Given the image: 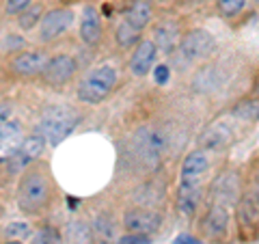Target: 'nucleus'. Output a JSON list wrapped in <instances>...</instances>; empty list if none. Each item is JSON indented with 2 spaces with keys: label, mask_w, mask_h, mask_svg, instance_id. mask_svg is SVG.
Masks as SVG:
<instances>
[{
  "label": "nucleus",
  "mask_w": 259,
  "mask_h": 244,
  "mask_svg": "<svg viewBox=\"0 0 259 244\" xmlns=\"http://www.w3.org/2000/svg\"><path fill=\"white\" fill-rule=\"evenodd\" d=\"M76 69H78V65H76L74 56H69V54H59V56H52V59L48 61L41 78H44V83H46L48 87L61 89V87L67 85L71 78H74Z\"/></svg>",
  "instance_id": "obj_6"
},
{
  "label": "nucleus",
  "mask_w": 259,
  "mask_h": 244,
  "mask_svg": "<svg viewBox=\"0 0 259 244\" xmlns=\"http://www.w3.org/2000/svg\"><path fill=\"white\" fill-rule=\"evenodd\" d=\"M44 15H46V13H44V7H41V5H32V7H28L26 11L20 13L18 24H20L22 30H30V28H35L37 24H41Z\"/></svg>",
  "instance_id": "obj_22"
},
{
  "label": "nucleus",
  "mask_w": 259,
  "mask_h": 244,
  "mask_svg": "<svg viewBox=\"0 0 259 244\" xmlns=\"http://www.w3.org/2000/svg\"><path fill=\"white\" fill-rule=\"evenodd\" d=\"M209 160L203 151H192L186 156L182 165V180H199L201 175L207 171Z\"/></svg>",
  "instance_id": "obj_18"
},
{
  "label": "nucleus",
  "mask_w": 259,
  "mask_h": 244,
  "mask_svg": "<svg viewBox=\"0 0 259 244\" xmlns=\"http://www.w3.org/2000/svg\"><path fill=\"white\" fill-rule=\"evenodd\" d=\"M246 0H218V9L225 18H236V15L244 9Z\"/></svg>",
  "instance_id": "obj_25"
},
{
  "label": "nucleus",
  "mask_w": 259,
  "mask_h": 244,
  "mask_svg": "<svg viewBox=\"0 0 259 244\" xmlns=\"http://www.w3.org/2000/svg\"><path fill=\"white\" fill-rule=\"evenodd\" d=\"M74 24V11L71 9H52L44 15L41 24H39V39L41 42H54L63 32H67L69 26Z\"/></svg>",
  "instance_id": "obj_7"
},
{
  "label": "nucleus",
  "mask_w": 259,
  "mask_h": 244,
  "mask_svg": "<svg viewBox=\"0 0 259 244\" xmlns=\"http://www.w3.org/2000/svg\"><path fill=\"white\" fill-rule=\"evenodd\" d=\"M117 244H151V240L147 233H130L127 231L123 238H119Z\"/></svg>",
  "instance_id": "obj_28"
},
{
  "label": "nucleus",
  "mask_w": 259,
  "mask_h": 244,
  "mask_svg": "<svg viewBox=\"0 0 259 244\" xmlns=\"http://www.w3.org/2000/svg\"><path fill=\"white\" fill-rule=\"evenodd\" d=\"M180 30L173 22H162L160 26H156V39H153V44H156L158 50H162L164 54H173L175 48H180Z\"/></svg>",
  "instance_id": "obj_16"
},
{
  "label": "nucleus",
  "mask_w": 259,
  "mask_h": 244,
  "mask_svg": "<svg viewBox=\"0 0 259 244\" xmlns=\"http://www.w3.org/2000/svg\"><path fill=\"white\" fill-rule=\"evenodd\" d=\"M162 225V216L153 210H143V208H136V210H127L123 214V227L130 233H156Z\"/></svg>",
  "instance_id": "obj_9"
},
{
  "label": "nucleus",
  "mask_w": 259,
  "mask_h": 244,
  "mask_svg": "<svg viewBox=\"0 0 259 244\" xmlns=\"http://www.w3.org/2000/svg\"><path fill=\"white\" fill-rule=\"evenodd\" d=\"M238 218H240V227H255L259 225V206L255 203L253 197H244L238 206Z\"/></svg>",
  "instance_id": "obj_20"
},
{
  "label": "nucleus",
  "mask_w": 259,
  "mask_h": 244,
  "mask_svg": "<svg viewBox=\"0 0 259 244\" xmlns=\"http://www.w3.org/2000/svg\"><path fill=\"white\" fill-rule=\"evenodd\" d=\"M48 54L44 50H24L20 54L13 56L11 61V71L22 78H32V76H41L46 65H48Z\"/></svg>",
  "instance_id": "obj_8"
},
{
  "label": "nucleus",
  "mask_w": 259,
  "mask_h": 244,
  "mask_svg": "<svg viewBox=\"0 0 259 244\" xmlns=\"http://www.w3.org/2000/svg\"><path fill=\"white\" fill-rule=\"evenodd\" d=\"M30 244H61V231L56 227H41L32 233Z\"/></svg>",
  "instance_id": "obj_23"
},
{
  "label": "nucleus",
  "mask_w": 259,
  "mask_h": 244,
  "mask_svg": "<svg viewBox=\"0 0 259 244\" xmlns=\"http://www.w3.org/2000/svg\"><path fill=\"white\" fill-rule=\"evenodd\" d=\"M257 3H259V0H257Z\"/></svg>",
  "instance_id": "obj_35"
},
{
  "label": "nucleus",
  "mask_w": 259,
  "mask_h": 244,
  "mask_svg": "<svg viewBox=\"0 0 259 244\" xmlns=\"http://www.w3.org/2000/svg\"><path fill=\"white\" fill-rule=\"evenodd\" d=\"M151 18H153V7H151L149 0H134L125 13V22L132 24V26L139 28V30H143L151 22Z\"/></svg>",
  "instance_id": "obj_17"
},
{
  "label": "nucleus",
  "mask_w": 259,
  "mask_h": 244,
  "mask_svg": "<svg viewBox=\"0 0 259 244\" xmlns=\"http://www.w3.org/2000/svg\"><path fill=\"white\" fill-rule=\"evenodd\" d=\"M229 229V214L223 206H214L209 208V212L203 218V231L209 238H223Z\"/></svg>",
  "instance_id": "obj_15"
},
{
  "label": "nucleus",
  "mask_w": 259,
  "mask_h": 244,
  "mask_svg": "<svg viewBox=\"0 0 259 244\" xmlns=\"http://www.w3.org/2000/svg\"><path fill=\"white\" fill-rule=\"evenodd\" d=\"M3 244H22L20 240H7V242H3Z\"/></svg>",
  "instance_id": "obj_33"
},
{
  "label": "nucleus",
  "mask_w": 259,
  "mask_h": 244,
  "mask_svg": "<svg viewBox=\"0 0 259 244\" xmlns=\"http://www.w3.org/2000/svg\"><path fill=\"white\" fill-rule=\"evenodd\" d=\"M216 50V39L203 28H194L182 37L180 54L186 61H203Z\"/></svg>",
  "instance_id": "obj_5"
},
{
  "label": "nucleus",
  "mask_w": 259,
  "mask_h": 244,
  "mask_svg": "<svg viewBox=\"0 0 259 244\" xmlns=\"http://www.w3.org/2000/svg\"><path fill=\"white\" fill-rule=\"evenodd\" d=\"M5 233L9 235V240H15L18 235H20V238H26V235L30 233V227H28V223H11L5 229Z\"/></svg>",
  "instance_id": "obj_26"
},
{
  "label": "nucleus",
  "mask_w": 259,
  "mask_h": 244,
  "mask_svg": "<svg viewBox=\"0 0 259 244\" xmlns=\"http://www.w3.org/2000/svg\"><path fill=\"white\" fill-rule=\"evenodd\" d=\"M117 69L112 65H100L89 74L78 87V100L82 104H95L104 102L112 93V89L117 85Z\"/></svg>",
  "instance_id": "obj_3"
},
{
  "label": "nucleus",
  "mask_w": 259,
  "mask_h": 244,
  "mask_svg": "<svg viewBox=\"0 0 259 244\" xmlns=\"http://www.w3.org/2000/svg\"><path fill=\"white\" fill-rule=\"evenodd\" d=\"M257 201H259V175H257Z\"/></svg>",
  "instance_id": "obj_34"
},
{
  "label": "nucleus",
  "mask_w": 259,
  "mask_h": 244,
  "mask_svg": "<svg viewBox=\"0 0 259 244\" xmlns=\"http://www.w3.org/2000/svg\"><path fill=\"white\" fill-rule=\"evenodd\" d=\"M231 138H233V132L225 124H214L205 130L203 136H201V143H203V147H207V149H221L231 141Z\"/></svg>",
  "instance_id": "obj_19"
},
{
  "label": "nucleus",
  "mask_w": 259,
  "mask_h": 244,
  "mask_svg": "<svg viewBox=\"0 0 259 244\" xmlns=\"http://www.w3.org/2000/svg\"><path fill=\"white\" fill-rule=\"evenodd\" d=\"M201 201V186L199 180H182L177 188V208L186 216H194Z\"/></svg>",
  "instance_id": "obj_14"
},
{
  "label": "nucleus",
  "mask_w": 259,
  "mask_h": 244,
  "mask_svg": "<svg viewBox=\"0 0 259 244\" xmlns=\"http://www.w3.org/2000/svg\"><path fill=\"white\" fill-rule=\"evenodd\" d=\"M233 115L244 119V121H257L259 119V104L257 102H242L240 106L233 110Z\"/></svg>",
  "instance_id": "obj_24"
},
{
  "label": "nucleus",
  "mask_w": 259,
  "mask_h": 244,
  "mask_svg": "<svg viewBox=\"0 0 259 244\" xmlns=\"http://www.w3.org/2000/svg\"><path fill=\"white\" fill-rule=\"evenodd\" d=\"M134 147L143 162H147L149 167H156L162 158V153H164L166 138L156 128H141L134 134Z\"/></svg>",
  "instance_id": "obj_4"
},
{
  "label": "nucleus",
  "mask_w": 259,
  "mask_h": 244,
  "mask_svg": "<svg viewBox=\"0 0 259 244\" xmlns=\"http://www.w3.org/2000/svg\"><path fill=\"white\" fill-rule=\"evenodd\" d=\"M156 56H158V48L149 39H143L136 46V50L130 56V71L134 76H147L149 71H153V65H156Z\"/></svg>",
  "instance_id": "obj_10"
},
{
  "label": "nucleus",
  "mask_w": 259,
  "mask_h": 244,
  "mask_svg": "<svg viewBox=\"0 0 259 244\" xmlns=\"http://www.w3.org/2000/svg\"><path fill=\"white\" fill-rule=\"evenodd\" d=\"M153 78H156L158 85H166L168 78H171V69H168L166 65H158V67L153 69Z\"/></svg>",
  "instance_id": "obj_29"
},
{
  "label": "nucleus",
  "mask_w": 259,
  "mask_h": 244,
  "mask_svg": "<svg viewBox=\"0 0 259 244\" xmlns=\"http://www.w3.org/2000/svg\"><path fill=\"white\" fill-rule=\"evenodd\" d=\"M78 112L74 108L65 106V104H56V106H48L41 117H39V134H41L48 143L59 145L65 141L78 126Z\"/></svg>",
  "instance_id": "obj_1"
},
{
  "label": "nucleus",
  "mask_w": 259,
  "mask_h": 244,
  "mask_svg": "<svg viewBox=\"0 0 259 244\" xmlns=\"http://www.w3.org/2000/svg\"><path fill=\"white\" fill-rule=\"evenodd\" d=\"M175 244H199L194 238H190V235H180V238L175 240Z\"/></svg>",
  "instance_id": "obj_31"
},
{
  "label": "nucleus",
  "mask_w": 259,
  "mask_h": 244,
  "mask_svg": "<svg viewBox=\"0 0 259 244\" xmlns=\"http://www.w3.org/2000/svg\"><path fill=\"white\" fill-rule=\"evenodd\" d=\"M24 143V132L13 121L0 124V162H9Z\"/></svg>",
  "instance_id": "obj_12"
},
{
  "label": "nucleus",
  "mask_w": 259,
  "mask_h": 244,
  "mask_svg": "<svg viewBox=\"0 0 259 244\" xmlns=\"http://www.w3.org/2000/svg\"><path fill=\"white\" fill-rule=\"evenodd\" d=\"M78 203H80V201H76V199H69V206H71L69 210H76V206H78Z\"/></svg>",
  "instance_id": "obj_32"
},
{
  "label": "nucleus",
  "mask_w": 259,
  "mask_h": 244,
  "mask_svg": "<svg viewBox=\"0 0 259 244\" xmlns=\"http://www.w3.org/2000/svg\"><path fill=\"white\" fill-rule=\"evenodd\" d=\"M52 186L41 173H26L18 186V206L24 214H37L50 203Z\"/></svg>",
  "instance_id": "obj_2"
},
{
  "label": "nucleus",
  "mask_w": 259,
  "mask_h": 244,
  "mask_svg": "<svg viewBox=\"0 0 259 244\" xmlns=\"http://www.w3.org/2000/svg\"><path fill=\"white\" fill-rule=\"evenodd\" d=\"M9 115H11V106L9 104H3V106H0V124H3V121H9Z\"/></svg>",
  "instance_id": "obj_30"
},
{
  "label": "nucleus",
  "mask_w": 259,
  "mask_h": 244,
  "mask_svg": "<svg viewBox=\"0 0 259 244\" xmlns=\"http://www.w3.org/2000/svg\"><path fill=\"white\" fill-rule=\"evenodd\" d=\"M46 138L41 134H32L28 138H24V143H22V147L18 149V153L9 160L11 162V169L13 171H24L26 167H30L32 162H35L39 156L44 153L46 149Z\"/></svg>",
  "instance_id": "obj_11"
},
{
  "label": "nucleus",
  "mask_w": 259,
  "mask_h": 244,
  "mask_svg": "<svg viewBox=\"0 0 259 244\" xmlns=\"http://www.w3.org/2000/svg\"><path fill=\"white\" fill-rule=\"evenodd\" d=\"M102 35H104V26L100 11L93 5H87L82 9V15H80V39L87 46H97L102 42Z\"/></svg>",
  "instance_id": "obj_13"
},
{
  "label": "nucleus",
  "mask_w": 259,
  "mask_h": 244,
  "mask_svg": "<svg viewBox=\"0 0 259 244\" xmlns=\"http://www.w3.org/2000/svg\"><path fill=\"white\" fill-rule=\"evenodd\" d=\"M115 39L121 48H132V46H139L141 42V30L134 28L132 24H127L125 20L119 24L117 30H115Z\"/></svg>",
  "instance_id": "obj_21"
},
{
  "label": "nucleus",
  "mask_w": 259,
  "mask_h": 244,
  "mask_svg": "<svg viewBox=\"0 0 259 244\" xmlns=\"http://www.w3.org/2000/svg\"><path fill=\"white\" fill-rule=\"evenodd\" d=\"M30 3L32 0H7L5 11H7V15H18L22 11H26L30 7Z\"/></svg>",
  "instance_id": "obj_27"
}]
</instances>
